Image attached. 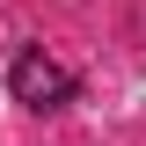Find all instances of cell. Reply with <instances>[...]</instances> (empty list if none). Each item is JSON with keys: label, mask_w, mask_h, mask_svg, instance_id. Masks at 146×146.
I'll use <instances>...</instances> for the list:
<instances>
[{"label": "cell", "mask_w": 146, "mask_h": 146, "mask_svg": "<svg viewBox=\"0 0 146 146\" xmlns=\"http://www.w3.org/2000/svg\"><path fill=\"white\" fill-rule=\"evenodd\" d=\"M7 88H15L22 110H66L73 102V66H58L51 51H22L7 66Z\"/></svg>", "instance_id": "obj_1"}]
</instances>
